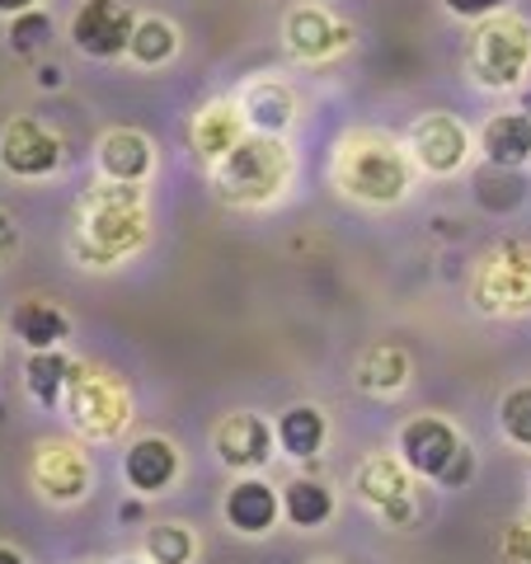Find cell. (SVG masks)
<instances>
[{
	"mask_svg": "<svg viewBox=\"0 0 531 564\" xmlns=\"http://www.w3.org/2000/svg\"><path fill=\"white\" fill-rule=\"evenodd\" d=\"M147 226H151L147 193L137 184L104 180L76 207V240H71V250H76L80 263H90V269H109L122 254L147 245Z\"/></svg>",
	"mask_w": 531,
	"mask_h": 564,
	"instance_id": "cell-1",
	"label": "cell"
},
{
	"mask_svg": "<svg viewBox=\"0 0 531 564\" xmlns=\"http://www.w3.org/2000/svg\"><path fill=\"white\" fill-rule=\"evenodd\" d=\"M334 184L358 203L391 207L410 193L414 165H410V155L400 151V141L381 137V132H353L339 141V155H334Z\"/></svg>",
	"mask_w": 531,
	"mask_h": 564,
	"instance_id": "cell-2",
	"label": "cell"
},
{
	"mask_svg": "<svg viewBox=\"0 0 531 564\" xmlns=\"http://www.w3.org/2000/svg\"><path fill=\"white\" fill-rule=\"evenodd\" d=\"M292 180V151L269 132H245L221 161H212V188L236 207L273 203Z\"/></svg>",
	"mask_w": 531,
	"mask_h": 564,
	"instance_id": "cell-3",
	"label": "cell"
},
{
	"mask_svg": "<svg viewBox=\"0 0 531 564\" xmlns=\"http://www.w3.org/2000/svg\"><path fill=\"white\" fill-rule=\"evenodd\" d=\"M531 66V24L518 14H489L470 33L466 70L485 90H518Z\"/></svg>",
	"mask_w": 531,
	"mask_h": 564,
	"instance_id": "cell-4",
	"label": "cell"
},
{
	"mask_svg": "<svg viewBox=\"0 0 531 564\" xmlns=\"http://www.w3.org/2000/svg\"><path fill=\"white\" fill-rule=\"evenodd\" d=\"M66 414H71V423H76L85 437L109 443V437H118L122 429H128L132 400L118 386V377L90 372V367L76 362V377H71V386H66Z\"/></svg>",
	"mask_w": 531,
	"mask_h": 564,
	"instance_id": "cell-5",
	"label": "cell"
},
{
	"mask_svg": "<svg viewBox=\"0 0 531 564\" xmlns=\"http://www.w3.org/2000/svg\"><path fill=\"white\" fill-rule=\"evenodd\" d=\"M475 306L489 315H522L531 311V245H503L494 250L470 282Z\"/></svg>",
	"mask_w": 531,
	"mask_h": 564,
	"instance_id": "cell-6",
	"label": "cell"
},
{
	"mask_svg": "<svg viewBox=\"0 0 531 564\" xmlns=\"http://www.w3.org/2000/svg\"><path fill=\"white\" fill-rule=\"evenodd\" d=\"M400 462L410 466L414 475H423V480H437L442 485V475L452 470V462L466 452V443H462V433L452 429L447 419H437V414H419V419H410L400 429Z\"/></svg>",
	"mask_w": 531,
	"mask_h": 564,
	"instance_id": "cell-7",
	"label": "cell"
},
{
	"mask_svg": "<svg viewBox=\"0 0 531 564\" xmlns=\"http://www.w3.org/2000/svg\"><path fill=\"white\" fill-rule=\"evenodd\" d=\"M137 14L128 10V0H85L71 20V43L95 62H113L132 43Z\"/></svg>",
	"mask_w": 531,
	"mask_h": 564,
	"instance_id": "cell-8",
	"label": "cell"
},
{
	"mask_svg": "<svg viewBox=\"0 0 531 564\" xmlns=\"http://www.w3.org/2000/svg\"><path fill=\"white\" fill-rule=\"evenodd\" d=\"M0 165L14 180H47L62 165V137L39 118H10L0 132Z\"/></svg>",
	"mask_w": 531,
	"mask_h": 564,
	"instance_id": "cell-9",
	"label": "cell"
},
{
	"mask_svg": "<svg viewBox=\"0 0 531 564\" xmlns=\"http://www.w3.org/2000/svg\"><path fill=\"white\" fill-rule=\"evenodd\" d=\"M358 494L371 503L391 527L414 522V470L400 456H371L358 466Z\"/></svg>",
	"mask_w": 531,
	"mask_h": 564,
	"instance_id": "cell-10",
	"label": "cell"
},
{
	"mask_svg": "<svg viewBox=\"0 0 531 564\" xmlns=\"http://www.w3.org/2000/svg\"><path fill=\"white\" fill-rule=\"evenodd\" d=\"M282 43H288V52L301 62H325L353 43V29L339 14H329L325 6H296L288 20H282Z\"/></svg>",
	"mask_w": 531,
	"mask_h": 564,
	"instance_id": "cell-11",
	"label": "cell"
},
{
	"mask_svg": "<svg viewBox=\"0 0 531 564\" xmlns=\"http://www.w3.org/2000/svg\"><path fill=\"white\" fill-rule=\"evenodd\" d=\"M410 155L429 174H456L470 155V137L452 113H423L410 128Z\"/></svg>",
	"mask_w": 531,
	"mask_h": 564,
	"instance_id": "cell-12",
	"label": "cell"
},
{
	"mask_svg": "<svg viewBox=\"0 0 531 564\" xmlns=\"http://www.w3.org/2000/svg\"><path fill=\"white\" fill-rule=\"evenodd\" d=\"M33 485L52 503H80L90 494V462L76 443H43L33 456Z\"/></svg>",
	"mask_w": 531,
	"mask_h": 564,
	"instance_id": "cell-13",
	"label": "cell"
},
{
	"mask_svg": "<svg viewBox=\"0 0 531 564\" xmlns=\"http://www.w3.org/2000/svg\"><path fill=\"white\" fill-rule=\"evenodd\" d=\"M273 429L263 423L259 414H226L217 423V433H212V447H217V456L231 470H259V466H269V456H273Z\"/></svg>",
	"mask_w": 531,
	"mask_h": 564,
	"instance_id": "cell-14",
	"label": "cell"
},
{
	"mask_svg": "<svg viewBox=\"0 0 531 564\" xmlns=\"http://www.w3.org/2000/svg\"><path fill=\"white\" fill-rule=\"evenodd\" d=\"M95 165L104 180H113V184H141L155 170V147H151V137H141L132 128H113L99 137Z\"/></svg>",
	"mask_w": 531,
	"mask_h": 564,
	"instance_id": "cell-15",
	"label": "cell"
},
{
	"mask_svg": "<svg viewBox=\"0 0 531 564\" xmlns=\"http://www.w3.org/2000/svg\"><path fill=\"white\" fill-rule=\"evenodd\" d=\"M221 513L240 536H263L282 513V494L269 480H259V475H245V480H236L231 489H226Z\"/></svg>",
	"mask_w": 531,
	"mask_h": 564,
	"instance_id": "cell-16",
	"label": "cell"
},
{
	"mask_svg": "<svg viewBox=\"0 0 531 564\" xmlns=\"http://www.w3.org/2000/svg\"><path fill=\"white\" fill-rule=\"evenodd\" d=\"M240 113H245V122H250V132L278 137L282 128L296 122V95H292V85H282L273 76H259L240 90Z\"/></svg>",
	"mask_w": 531,
	"mask_h": 564,
	"instance_id": "cell-17",
	"label": "cell"
},
{
	"mask_svg": "<svg viewBox=\"0 0 531 564\" xmlns=\"http://www.w3.org/2000/svg\"><path fill=\"white\" fill-rule=\"evenodd\" d=\"M174 475H180V452L165 437H137L122 456V480L137 494H161L174 485Z\"/></svg>",
	"mask_w": 531,
	"mask_h": 564,
	"instance_id": "cell-18",
	"label": "cell"
},
{
	"mask_svg": "<svg viewBox=\"0 0 531 564\" xmlns=\"http://www.w3.org/2000/svg\"><path fill=\"white\" fill-rule=\"evenodd\" d=\"M480 151L489 165L503 170H522L531 161V113L512 109V113H494L480 132Z\"/></svg>",
	"mask_w": 531,
	"mask_h": 564,
	"instance_id": "cell-19",
	"label": "cell"
},
{
	"mask_svg": "<svg viewBox=\"0 0 531 564\" xmlns=\"http://www.w3.org/2000/svg\"><path fill=\"white\" fill-rule=\"evenodd\" d=\"M245 132H250V122H245L240 104L217 99V104H207V109L193 118V151H198L203 161L212 165V161H221V155L231 151Z\"/></svg>",
	"mask_w": 531,
	"mask_h": 564,
	"instance_id": "cell-20",
	"label": "cell"
},
{
	"mask_svg": "<svg viewBox=\"0 0 531 564\" xmlns=\"http://www.w3.org/2000/svg\"><path fill=\"white\" fill-rule=\"evenodd\" d=\"M273 437L278 447L292 456V462H311V456H321L325 437H329V423L325 414L315 410V404H288V410L278 414L273 423Z\"/></svg>",
	"mask_w": 531,
	"mask_h": 564,
	"instance_id": "cell-21",
	"label": "cell"
},
{
	"mask_svg": "<svg viewBox=\"0 0 531 564\" xmlns=\"http://www.w3.org/2000/svg\"><path fill=\"white\" fill-rule=\"evenodd\" d=\"M410 381V352L400 344H371L358 358V386L371 395H395Z\"/></svg>",
	"mask_w": 531,
	"mask_h": 564,
	"instance_id": "cell-22",
	"label": "cell"
},
{
	"mask_svg": "<svg viewBox=\"0 0 531 564\" xmlns=\"http://www.w3.org/2000/svg\"><path fill=\"white\" fill-rule=\"evenodd\" d=\"M76 377V362L66 358L62 348H43V352H29V367H24V381H29V395L47 404V410H57L66 400V386Z\"/></svg>",
	"mask_w": 531,
	"mask_h": 564,
	"instance_id": "cell-23",
	"label": "cell"
},
{
	"mask_svg": "<svg viewBox=\"0 0 531 564\" xmlns=\"http://www.w3.org/2000/svg\"><path fill=\"white\" fill-rule=\"evenodd\" d=\"M10 325L24 339V348H33V352L57 348L71 334V321L52 302H20V306H14V315H10Z\"/></svg>",
	"mask_w": 531,
	"mask_h": 564,
	"instance_id": "cell-24",
	"label": "cell"
},
{
	"mask_svg": "<svg viewBox=\"0 0 531 564\" xmlns=\"http://www.w3.org/2000/svg\"><path fill=\"white\" fill-rule=\"evenodd\" d=\"M174 52H180V29H174L165 14H137L128 57H132L137 66H165Z\"/></svg>",
	"mask_w": 531,
	"mask_h": 564,
	"instance_id": "cell-25",
	"label": "cell"
},
{
	"mask_svg": "<svg viewBox=\"0 0 531 564\" xmlns=\"http://www.w3.org/2000/svg\"><path fill=\"white\" fill-rule=\"evenodd\" d=\"M282 513H288L292 527H321L334 518V489L311 480V475H301V480H292L288 489H282Z\"/></svg>",
	"mask_w": 531,
	"mask_h": 564,
	"instance_id": "cell-26",
	"label": "cell"
},
{
	"mask_svg": "<svg viewBox=\"0 0 531 564\" xmlns=\"http://www.w3.org/2000/svg\"><path fill=\"white\" fill-rule=\"evenodd\" d=\"M147 560L151 564H193V551H198V541H193L188 527L180 522H155L151 532H147Z\"/></svg>",
	"mask_w": 531,
	"mask_h": 564,
	"instance_id": "cell-27",
	"label": "cell"
},
{
	"mask_svg": "<svg viewBox=\"0 0 531 564\" xmlns=\"http://www.w3.org/2000/svg\"><path fill=\"white\" fill-rule=\"evenodd\" d=\"M499 429L508 443L531 447V386H512L499 404Z\"/></svg>",
	"mask_w": 531,
	"mask_h": 564,
	"instance_id": "cell-28",
	"label": "cell"
},
{
	"mask_svg": "<svg viewBox=\"0 0 531 564\" xmlns=\"http://www.w3.org/2000/svg\"><path fill=\"white\" fill-rule=\"evenodd\" d=\"M52 43V20L33 6L24 14H14V24H10V52H20V57H33V52H43Z\"/></svg>",
	"mask_w": 531,
	"mask_h": 564,
	"instance_id": "cell-29",
	"label": "cell"
},
{
	"mask_svg": "<svg viewBox=\"0 0 531 564\" xmlns=\"http://www.w3.org/2000/svg\"><path fill=\"white\" fill-rule=\"evenodd\" d=\"M499 555H503V564H531V513L512 518V522L503 527Z\"/></svg>",
	"mask_w": 531,
	"mask_h": 564,
	"instance_id": "cell-30",
	"label": "cell"
},
{
	"mask_svg": "<svg viewBox=\"0 0 531 564\" xmlns=\"http://www.w3.org/2000/svg\"><path fill=\"white\" fill-rule=\"evenodd\" d=\"M442 6H447L456 20H489V14H503L508 10V0H442Z\"/></svg>",
	"mask_w": 531,
	"mask_h": 564,
	"instance_id": "cell-31",
	"label": "cell"
},
{
	"mask_svg": "<svg viewBox=\"0 0 531 564\" xmlns=\"http://www.w3.org/2000/svg\"><path fill=\"white\" fill-rule=\"evenodd\" d=\"M470 470H475V456H470V447H466V452H462V456H456V462H452V470L442 475V485H447V489L466 485V480H470Z\"/></svg>",
	"mask_w": 531,
	"mask_h": 564,
	"instance_id": "cell-32",
	"label": "cell"
},
{
	"mask_svg": "<svg viewBox=\"0 0 531 564\" xmlns=\"http://www.w3.org/2000/svg\"><path fill=\"white\" fill-rule=\"evenodd\" d=\"M10 245H14V226H10V217L0 212V259L10 254Z\"/></svg>",
	"mask_w": 531,
	"mask_h": 564,
	"instance_id": "cell-33",
	"label": "cell"
},
{
	"mask_svg": "<svg viewBox=\"0 0 531 564\" xmlns=\"http://www.w3.org/2000/svg\"><path fill=\"white\" fill-rule=\"evenodd\" d=\"M39 85H43V90H57V85H62V70H57V66H43V70H39Z\"/></svg>",
	"mask_w": 531,
	"mask_h": 564,
	"instance_id": "cell-34",
	"label": "cell"
},
{
	"mask_svg": "<svg viewBox=\"0 0 531 564\" xmlns=\"http://www.w3.org/2000/svg\"><path fill=\"white\" fill-rule=\"evenodd\" d=\"M33 6H39V0H0V14H24Z\"/></svg>",
	"mask_w": 531,
	"mask_h": 564,
	"instance_id": "cell-35",
	"label": "cell"
},
{
	"mask_svg": "<svg viewBox=\"0 0 531 564\" xmlns=\"http://www.w3.org/2000/svg\"><path fill=\"white\" fill-rule=\"evenodd\" d=\"M0 564H24V555L14 545H0Z\"/></svg>",
	"mask_w": 531,
	"mask_h": 564,
	"instance_id": "cell-36",
	"label": "cell"
},
{
	"mask_svg": "<svg viewBox=\"0 0 531 564\" xmlns=\"http://www.w3.org/2000/svg\"><path fill=\"white\" fill-rule=\"evenodd\" d=\"M141 518V503H122V522H137Z\"/></svg>",
	"mask_w": 531,
	"mask_h": 564,
	"instance_id": "cell-37",
	"label": "cell"
},
{
	"mask_svg": "<svg viewBox=\"0 0 531 564\" xmlns=\"http://www.w3.org/2000/svg\"><path fill=\"white\" fill-rule=\"evenodd\" d=\"M113 564H151V560H141V555H122V560H113Z\"/></svg>",
	"mask_w": 531,
	"mask_h": 564,
	"instance_id": "cell-38",
	"label": "cell"
},
{
	"mask_svg": "<svg viewBox=\"0 0 531 564\" xmlns=\"http://www.w3.org/2000/svg\"><path fill=\"white\" fill-rule=\"evenodd\" d=\"M522 113H531V95H522Z\"/></svg>",
	"mask_w": 531,
	"mask_h": 564,
	"instance_id": "cell-39",
	"label": "cell"
},
{
	"mask_svg": "<svg viewBox=\"0 0 531 564\" xmlns=\"http://www.w3.org/2000/svg\"><path fill=\"white\" fill-rule=\"evenodd\" d=\"M315 564H339V560H315Z\"/></svg>",
	"mask_w": 531,
	"mask_h": 564,
	"instance_id": "cell-40",
	"label": "cell"
}]
</instances>
